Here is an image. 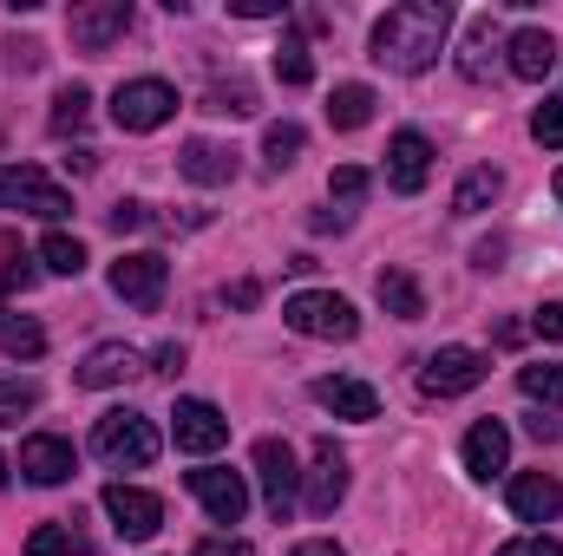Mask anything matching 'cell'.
<instances>
[{
	"instance_id": "12",
	"label": "cell",
	"mask_w": 563,
	"mask_h": 556,
	"mask_svg": "<svg viewBox=\"0 0 563 556\" xmlns=\"http://www.w3.org/2000/svg\"><path fill=\"white\" fill-rule=\"evenodd\" d=\"M256 478H263V504H269V518H288L295 498H301V471H295L288 438H263V445H256Z\"/></svg>"
},
{
	"instance_id": "2",
	"label": "cell",
	"mask_w": 563,
	"mask_h": 556,
	"mask_svg": "<svg viewBox=\"0 0 563 556\" xmlns=\"http://www.w3.org/2000/svg\"><path fill=\"white\" fill-rule=\"evenodd\" d=\"M92 452L112 471H144L157 458V425L144 413H132V407H112V413H99V425H92Z\"/></svg>"
},
{
	"instance_id": "20",
	"label": "cell",
	"mask_w": 563,
	"mask_h": 556,
	"mask_svg": "<svg viewBox=\"0 0 563 556\" xmlns=\"http://www.w3.org/2000/svg\"><path fill=\"white\" fill-rule=\"evenodd\" d=\"M132 374H139V354H132L125 341H106V347H92V354L79 360V374H73V380H79V387H92V393H106V387H125Z\"/></svg>"
},
{
	"instance_id": "6",
	"label": "cell",
	"mask_w": 563,
	"mask_h": 556,
	"mask_svg": "<svg viewBox=\"0 0 563 556\" xmlns=\"http://www.w3.org/2000/svg\"><path fill=\"white\" fill-rule=\"evenodd\" d=\"M485 374H492V360H485L478 347H439V354H426V367H420V393L459 400V393L485 387Z\"/></svg>"
},
{
	"instance_id": "27",
	"label": "cell",
	"mask_w": 563,
	"mask_h": 556,
	"mask_svg": "<svg viewBox=\"0 0 563 556\" xmlns=\"http://www.w3.org/2000/svg\"><path fill=\"white\" fill-rule=\"evenodd\" d=\"M0 354H13V360H40V354H46V327L26 321V314H7V321H0Z\"/></svg>"
},
{
	"instance_id": "5",
	"label": "cell",
	"mask_w": 563,
	"mask_h": 556,
	"mask_svg": "<svg viewBox=\"0 0 563 556\" xmlns=\"http://www.w3.org/2000/svg\"><path fill=\"white\" fill-rule=\"evenodd\" d=\"M177 119V92L164 86V79H125L119 92H112V125L119 132H157V125H170Z\"/></svg>"
},
{
	"instance_id": "15",
	"label": "cell",
	"mask_w": 563,
	"mask_h": 556,
	"mask_svg": "<svg viewBox=\"0 0 563 556\" xmlns=\"http://www.w3.org/2000/svg\"><path fill=\"white\" fill-rule=\"evenodd\" d=\"M426 177H432V138L426 132H394L387 138V184L400 197H420Z\"/></svg>"
},
{
	"instance_id": "34",
	"label": "cell",
	"mask_w": 563,
	"mask_h": 556,
	"mask_svg": "<svg viewBox=\"0 0 563 556\" xmlns=\"http://www.w3.org/2000/svg\"><path fill=\"white\" fill-rule=\"evenodd\" d=\"M86 112H92V92H86V86H66V92L53 99V132H79Z\"/></svg>"
},
{
	"instance_id": "9",
	"label": "cell",
	"mask_w": 563,
	"mask_h": 556,
	"mask_svg": "<svg viewBox=\"0 0 563 556\" xmlns=\"http://www.w3.org/2000/svg\"><path fill=\"white\" fill-rule=\"evenodd\" d=\"M190 498H197L217 524H243V511H250V485H243V471H230V465H197V471H190Z\"/></svg>"
},
{
	"instance_id": "39",
	"label": "cell",
	"mask_w": 563,
	"mask_h": 556,
	"mask_svg": "<svg viewBox=\"0 0 563 556\" xmlns=\"http://www.w3.org/2000/svg\"><path fill=\"white\" fill-rule=\"evenodd\" d=\"M0 53H7V66H20V73H33V66H40V46H33V40H7Z\"/></svg>"
},
{
	"instance_id": "26",
	"label": "cell",
	"mask_w": 563,
	"mask_h": 556,
	"mask_svg": "<svg viewBox=\"0 0 563 556\" xmlns=\"http://www.w3.org/2000/svg\"><path fill=\"white\" fill-rule=\"evenodd\" d=\"M26 556H92V544H86V531H73V518H66V524H40V531L26 537Z\"/></svg>"
},
{
	"instance_id": "35",
	"label": "cell",
	"mask_w": 563,
	"mask_h": 556,
	"mask_svg": "<svg viewBox=\"0 0 563 556\" xmlns=\"http://www.w3.org/2000/svg\"><path fill=\"white\" fill-rule=\"evenodd\" d=\"M531 138L544 144V151H563V99H544L531 112Z\"/></svg>"
},
{
	"instance_id": "7",
	"label": "cell",
	"mask_w": 563,
	"mask_h": 556,
	"mask_svg": "<svg viewBox=\"0 0 563 556\" xmlns=\"http://www.w3.org/2000/svg\"><path fill=\"white\" fill-rule=\"evenodd\" d=\"M341 498H347V452L334 438H314V471H301V504L308 518H334Z\"/></svg>"
},
{
	"instance_id": "22",
	"label": "cell",
	"mask_w": 563,
	"mask_h": 556,
	"mask_svg": "<svg viewBox=\"0 0 563 556\" xmlns=\"http://www.w3.org/2000/svg\"><path fill=\"white\" fill-rule=\"evenodd\" d=\"M498 46H505L498 20H492V13H478V20L465 26V53H459V73H465V79H485V73H492V59H498Z\"/></svg>"
},
{
	"instance_id": "33",
	"label": "cell",
	"mask_w": 563,
	"mask_h": 556,
	"mask_svg": "<svg viewBox=\"0 0 563 556\" xmlns=\"http://www.w3.org/2000/svg\"><path fill=\"white\" fill-rule=\"evenodd\" d=\"M301 144H308V132H301L295 119L269 125V132H263V157H269V170H288V164L301 157Z\"/></svg>"
},
{
	"instance_id": "44",
	"label": "cell",
	"mask_w": 563,
	"mask_h": 556,
	"mask_svg": "<svg viewBox=\"0 0 563 556\" xmlns=\"http://www.w3.org/2000/svg\"><path fill=\"white\" fill-rule=\"evenodd\" d=\"M525 432H531V438H544V445H551V438H558V432H563V419H551V413H531V419H525Z\"/></svg>"
},
{
	"instance_id": "30",
	"label": "cell",
	"mask_w": 563,
	"mask_h": 556,
	"mask_svg": "<svg viewBox=\"0 0 563 556\" xmlns=\"http://www.w3.org/2000/svg\"><path fill=\"white\" fill-rule=\"evenodd\" d=\"M26 413H40V387L26 374H0V425H20Z\"/></svg>"
},
{
	"instance_id": "21",
	"label": "cell",
	"mask_w": 563,
	"mask_h": 556,
	"mask_svg": "<svg viewBox=\"0 0 563 556\" xmlns=\"http://www.w3.org/2000/svg\"><path fill=\"white\" fill-rule=\"evenodd\" d=\"M505 53H511V73H518V79H544V73L558 66V40H551L544 26H518V33L505 40Z\"/></svg>"
},
{
	"instance_id": "25",
	"label": "cell",
	"mask_w": 563,
	"mask_h": 556,
	"mask_svg": "<svg viewBox=\"0 0 563 556\" xmlns=\"http://www.w3.org/2000/svg\"><path fill=\"white\" fill-rule=\"evenodd\" d=\"M498 190H505V177L478 164V170H465V184L452 190V210H459V216H478V210H492V203H498Z\"/></svg>"
},
{
	"instance_id": "49",
	"label": "cell",
	"mask_w": 563,
	"mask_h": 556,
	"mask_svg": "<svg viewBox=\"0 0 563 556\" xmlns=\"http://www.w3.org/2000/svg\"><path fill=\"white\" fill-rule=\"evenodd\" d=\"M558 203H563V170H558Z\"/></svg>"
},
{
	"instance_id": "40",
	"label": "cell",
	"mask_w": 563,
	"mask_h": 556,
	"mask_svg": "<svg viewBox=\"0 0 563 556\" xmlns=\"http://www.w3.org/2000/svg\"><path fill=\"white\" fill-rule=\"evenodd\" d=\"M33 281H40V269H33L26 256H13V263L0 269V288H33Z\"/></svg>"
},
{
	"instance_id": "46",
	"label": "cell",
	"mask_w": 563,
	"mask_h": 556,
	"mask_svg": "<svg viewBox=\"0 0 563 556\" xmlns=\"http://www.w3.org/2000/svg\"><path fill=\"white\" fill-rule=\"evenodd\" d=\"M288 556H347V551H341L334 537H314V544H295V551H288Z\"/></svg>"
},
{
	"instance_id": "48",
	"label": "cell",
	"mask_w": 563,
	"mask_h": 556,
	"mask_svg": "<svg viewBox=\"0 0 563 556\" xmlns=\"http://www.w3.org/2000/svg\"><path fill=\"white\" fill-rule=\"evenodd\" d=\"M256 294H263L256 281H236V288H230V301H236V308H256Z\"/></svg>"
},
{
	"instance_id": "38",
	"label": "cell",
	"mask_w": 563,
	"mask_h": 556,
	"mask_svg": "<svg viewBox=\"0 0 563 556\" xmlns=\"http://www.w3.org/2000/svg\"><path fill=\"white\" fill-rule=\"evenodd\" d=\"M498 556H563V544H558V537H544V531H538V537H518V544H505Z\"/></svg>"
},
{
	"instance_id": "24",
	"label": "cell",
	"mask_w": 563,
	"mask_h": 556,
	"mask_svg": "<svg viewBox=\"0 0 563 556\" xmlns=\"http://www.w3.org/2000/svg\"><path fill=\"white\" fill-rule=\"evenodd\" d=\"M374 119V86H334L328 92V125L334 132H361Z\"/></svg>"
},
{
	"instance_id": "8",
	"label": "cell",
	"mask_w": 563,
	"mask_h": 556,
	"mask_svg": "<svg viewBox=\"0 0 563 556\" xmlns=\"http://www.w3.org/2000/svg\"><path fill=\"white\" fill-rule=\"evenodd\" d=\"M164 281H170V263H164L157 249H132V256L112 263V294L132 301L139 314H151V308L164 301Z\"/></svg>"
},
{
	"instance_id": "3",
	"label": "cell",
	"mask_w": 563,
	"mask_h": 556,
	"mask_svg": "<svg viewBox=\"0 0 563 556\" xmlns=\"http://www.w3.org/2000/svg\"><path fill=\"white\" fill-rule=\"evenodd\" d=\"M282 321H288L295 334H308V341H354V334H361L354 301L334 294V288H301V294H288V301H282Z\"/></svg>"
},
{
	"instance_id": "10",
	"label": "cell",
	"mask_w": 563,
	"mask_h": 556,
	"mask_svg": "<svg viewBox=\"0 0 563 556\" xmlns=\"http://www.w3.org/2000/svg\"><path fill=\"white\" fill-rule=\"evenodd\" d=\"M170 438H177V452L210 458V452L230 445V419L217 413L210 400H177V413H170Z\"/></svg>"
},
{
	"instance_id": "50",
	"label": "cell",
	"mask_w": 563,
	"mask_h": 556,
	"mask_svg": "<svg viewBox=\"0 0 563 556\" xmlns=\"http://www.w3.org/2000/svg\"><path fill=\"white\" fill-rule=\"evenodd\" d=\"M0 485H7V458H0Z\"/></svg>"
},
{
	"instance_id": "4",
	"label": "cell",
	"mask_w": 563,
	"mask_h": 556,
	"mask_svg": "<svg viewBox=\"0 0 563 556\" xmlns=\"http://www.w3.org/2000/svg\"><path fill=\"white\" fill-rule=\"evenodd\" d=\"M0 210H26V216L59 223V216L73 210V197H66L46 170H33V164H0Z\"/></svg>"
},
{
	"instance_id": "32",
	"label": "cell",
	"mask_w": 563,
	"mask_h": 556,
	"mask_svg": "<svg viewBox=\"0 0 563 556\" xmlns=\"http://www.w3.org/2000/svg\"><path fill=\"white\" fill-rule=\"evenodd\" d=\"M203 112H223V119H250V112H256V86H250V79H217Z\"/></svg>"
},
{
	"instance_id": "36",
	"label": "cell",
	"mask_w": 563,
	"mask_h": 556,
	"mask_svg": "<svg viewBox=\"0 0 563 556\" xmlns=\"http://www.w3.org/2000/svg\"><path fill=\"white\" fill-rule=\"evenodd\" d=\"M328 197H341V203H361V197H367V170H361V164H341V170L328 177Z\"/></svg>"
},
{
	"instance_id": "11",
	"label": "cell",
	"mask_w": 563,
	"mask_h": 556,
	"mask_svg": "<svg viewBox=\"0 0 563 556\" xmlns=\"http://www.w3.org/2000/svg\"><path fill=\"white\" fill-rule=\"evenodd\" d=\"M66 33H73V46L106 53L112 40L132 33V0H92V7H73V13H66Z\"/></svg>"
},
{
	"instance_id": "51",
	"label": "cell",
	"mask_w": 563,
	"mask_h": 556,
	"mask_svg": "<svg viewBox=\"0 0 563 556\" xmlns=\"http://www.w3.org/2000/svg\"><path fill=\"white\" fill-rule=\"evenodd\" d=\"M0 294H7V288H0ZM0 321H7V314H0Z\"/></svg>"
},
{
	"instance_id": "42",
	"label": "cell",
	"mask_w": 563,
	"mask_h": 556,
	"mask_svg": "<svg viewBox=\"0 0 563 556\" xmlns=\"http://www.w3.org/2000/svg\"><path fill=\"white\" fill-rule=\"evenodd\" d=\"M230 13H236V20H276L282 0H230Z\"/></svg>"
},
{
	"instance_id": "28",
	"label": "cell",
	"mask_w": 563,
	"mask_h": 556,
	"mask_svg": "<svg viewBox=\"0 0 563 556\" xmlns=\"http://www.w3.org/2000/svg\"><path fill=\"white\" fill-rule=\"evenodd\" d=\"M40 263H46V276H79V269H86V243H79V236H66V230H46Z\"/></svg>"
},
{
	"instance_id": "16",
	"label": "cell",
	"mask_w": 563,
	"mask_h": 556,
	"mask_svg": "<svg viewBox=\"0 0 563 556\" xmlns=\"http://www.w3.org/2000/svg\"><path fill=\"white\" fill-rule=\"evenodd\" d=\"M308 393H314V407H321V413H334V419H380V393H374L367 380H347V374H321Z\"/></svg>"
},
{
	"instance_id": "37",
	"label": "cell",
	"mask_w": 563,
	"mask_h": 556,
	"mask_svg": "<svg viewBox=\"0 0 563 556\" xmlns=\"http://www.w3.org/2000/svg\"><path fill=\"white\" fill-rule=\"evenodd\" d=\"M106 223H112L119 236H132V230H144V223H151V210H144V203H132V197H125V203H112V210H106Z\"/></svg>"
},
{
	"instance_id": "43",
	"label": "cell",
	"mask_w": 563,
	"mask_h": 556,
	"mask_svg": "<svg viewBox=\"0 0 563 556\" xmlns=\"http://www.w3.org/2000/svg\"><path fill=\"white\" fill-rule=\"evenodd\" d=\"M197 556H256V551H250L243 537H203V544H197Z\"/></svg>"
},
{
	"instance_id": "41",
	"label": "cell",
	"mask_w": 563,
	"mask_h": 556,
	"mask_svg": "<svg viewBox=\"0 0 563 556\" xmlns=\"http://www.w3.org/2000/svg\"><path fill=\"white\" fill-rule=\"evenodd\" d=\"M531 327H538V334H544V341H563V301H544V308H538V321H531Z\"/></svg>"
},
{
	"instance_id": "18",
	"label": "cell",
	"mask_w": 563,
	"mask_h": 556,
	"mask_svg": "<svg viewBox=\"0 0 563 556\" xmlns=\"http://www.w3.org/2000/svg\"><path fill=\"white\" fill-rule=\"evenodd\" d=\"M177 170L190 177V184H203V190H217V184H236V151L230 144H210V138H190L177 151Z\"/></svg>"
},
{
	"instance_id": "17",
	"label": "cell",
	"mask_w": 563,
	"mask_h": 556,
	"mask_svg": "<svg viewBox=\"0 0 563 556\" xmlns=\"http://www.w3.org/2000/svg\"><path fill=\"white\" fill-rule=\"evenodd\" d=\"M459 458H465V471H472V478H498V471H505V458H511V432H505V419H478V425L465 432Z\"/></svg>"
},
{
	"instance_id": "1",
	"label": "cell",
	"mask_w": 563,
	"mask_h": 556,
	"mask_svg": "<svg viewBox=\"0 0 563 556\" xmlns=\"http://www.w3.org/2000/svg\"><path fill=\"white\" fill-rule=\"evenodd\" d=\"M445 33H452V7L445 0H400L374 26V59L387 73H426L439 59Z\"/></svg>"
},
{
	"instance_id": "13",
	"label": "cell",
	"mask_w": 563,
	"mask_h": 556,
	"mask_svg": "<svg viewBox=\"0 0 563 556\" xmlns=\"http://www.w3.org/2000/svg\"><path fill=\"white\" fill-rule=\"evenodd\" d=\"M106 518H112V531L119 537H157V524H164V498L157 491H139V485H106Z\"/></svg>"
},
{
	"instance_id": "14",
	"label": "cell",
	"mask_w": 563,
	"mask_h": 556,
	"mask_svg": "<svg viewBox=\"0 0 563 556\" xmlns=\"http://www.w3.org/2000/svg\"><path fill=\"white\" fill-rule=\"evenodd\" d=\"M73 471H79L73 438H59V432H33V438H20V478H26V485H66Z\"/></svg>"
},
{
	"instance_id": "45",
	"label": "cell",
	"mask_w": 563,
	"mask_h": 556,
	"mask_svg": "<svg viewBox=\"0 0 563 556\" xmlns=\"http://www.w3.org/2000/svg\"><path fill=\"white\" fill-rule=\"evenodd\" d=\"M472 263H478V269H498V263H505V243H498V236H492V243H478V249H472Z\"/></svg>"
},
{
	"instance_id": "31",
	"label": "cell",
	"mask_w": 563,
	"mask_h": 556,
	"mask_svg": "<svg viewBox=\"0 0 563 556\" xmlns=\"http://www.w3.org/2000/svg\"><path fill=\"white\" fill-rule=\"evenodd\" d=\"M276 79H282V86H308V79H314V59H308V40H301V33H282Z\"/></svg>"
},
{
	"instance_id": "19",
	"label": "cell",
	"mask_w": 563,
	"mask_h": 556,
	"mask_svg": "<svg viewBox=\"0 0 563 556\" xmlns=\"http://www.w3.org/2000/svg\"><path fill=\"white\" fill-rule=\"evenodd\" d=\"M505 498H511V511H518L525 524H551V518L563 511V485L551 478V471H518Z\"/></svg>"
},
{
	"instance_id": "23",
	"label": "cell",
	"mask_w": 563,
	"mask_h": 556,
	"mask_svg": "<svg viewBox=\"0 0 563 556\" xmlns=\"http://www.w3.org/2000/svg\"><path fill=\"white\" fill-rule=\"evenodd\" d=\"M374 294H380V308H387L394 321H420L426 314V294H420V281L407 276V269H380Z\"/></svg>"
},
{
	"instance_id": "29",
	"label": "cell",
	"mask_w": 563,
	"mask_h": 556,
	"mask_svg": "<svg viewBox=\"0 0 563 556\" xmlns=\"http://www.w3.org/2000/svg\"><path fill=\"white\" fill-rule=\"evenodd\" d=\"M518 387H525V400H538V407H563V360L518 367Z\"/></svg>"
},
{
	"instance_id": "47",
	"label": "cell",
	"mask_w": 563,
	"mask_h": 556,
	"mask_svg": "<svg viewBox=\"0 0 563 556\" xmlns=\"http://www.w3.org/2000/svg\"><path fill=\"white\" fill-rule=\"evenodd\" d=\"M177 367H184V347H177V341H170V347H157V374H177Z\"/></svg>"
}]
</instances>
